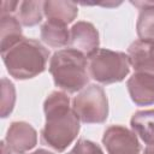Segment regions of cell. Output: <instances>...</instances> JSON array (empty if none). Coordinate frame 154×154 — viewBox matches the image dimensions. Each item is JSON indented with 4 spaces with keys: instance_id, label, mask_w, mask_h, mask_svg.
<instances>
[{
    "instance_id": "cell-1",
    "label": "cell",
    "mask_w": 154,
    "mask_h": 154,
    "mask_svg": "<svg viewBox=\"0 0 154 154\" xmlns=\"http://www.w3.org/2000/svg\"><path fill=\"white\" fill-rule=\"evenodd\" d=\"M43 112L46 122L40 134L41 143L61 153L76 140L81 120L70 105L69 95L64 91H52L43 102Z\"/></svg>"
},
{
    "instance_id": "cell-2",
    "label": "cell",
    "mask_w": 154,
    "mask_h": 154,
    "mask_svg": "<svg viewBox=\"0 0 154 154\" xmlns=\"http://www.w3.org/2000/svg\"><path fill=\"white\" fill-rule=\"evenodd\" d=\"M2 61L11 77L30 79L46 70L49 51L37 40L23 37L19 42L1 52Z\"/></svg>"
},
{
    "instance_id": "cell-3",
    "label": "cell",
    "mask_w": 154,
    "mask_h": 154,
    "mask_svg": "<svg viewBox=\"0 0 154 154\" xmlns=\"http://www.w3.org/2000/svg\"><path fill=\"white\" fill-rule=\"evenodd\" d=\"M87 58L78 51L64 48L57 51L49 59V73L55 87L66 93H77L89 83Z\"/></svg>"
},
{
    "instance_id": "cell-4",
    "label": "cell",
    "mask_w": 154,
    "mask_h": 154,
    "mask_svg": "<svg viewBox=\"0 0 154 154\" xmlns=\"http://www.w3.org/2000/svg\"><path fill=\"white\" fill-rule=\"evenodd\" d=\"M89 76L101 84L118 83L130 72L128 54L106 48H100L88 59Z\"/></svg>"
},
{
    "instance_id": "cell-5",
    "label": "cell",
    "mask_w": 154,
    "mask_h": 154,
    "mask_svg": "<svg viewBox=\"0 0 154 154\" xmlns=\"http://www.w3.org/2000/svg\"><path fill=\"white\" fill-rule=\"evenodd\" d=\"M72 109L84 124H102L108 117V99L102 87L89 84L72 100Z\"/></svg>"
},
{
    "instance_id": "cell-6",
    "label": "cell",
    "mask_w": 154,
    "mask_h": 154,
    "mask_svg": "<svg viewBox=\"0 0 154 154\" xmlns=\"http://www.w3.org/2000/svg\"><path fill=\"white\" fill-rule=\"evenodd\" d=\"M129 77L126 88L132 102L137 106H149L154 103V61L144 63L134 69Z\"/></svg>"
},
{
    "instance_id": "cell-7",
    "label": "cell",
    "mask_w": 154,
    "mask_h": 154,
    "mask_svg": "<svg viewBox=\"0 0 154 154\" xmlns=\"http://www.w3.org/2000/svg\"><path fill=\"white\" fill-rule=\"evenodd\" d=\"M102 144L108 154H140L141 150L137 135L123 125H109L106 128Z\"/></svg>"
},
{
    "instance_id": "cell-8",
    "label": "cell",
    "mask_w": 154,
    "mask_h": 154,
    "mask_svg": "<svg viewBox=\"0 0 154 154\" xmlns=\"http://www.w3.org/2000/svg\"><path fill=\"white\" fill-rule=\"evenodd\" d=\"M99 31L90 22L79 20L70 29L69 48L81 52L85 58H90L100 48Z\"/></svg>"
},
{
    "instance_id": "cell-9",
    "label": "cell",
    "mask_w": 154,
    "mask_h": 154,
    "mask_svg": "<svg viewBox=\"0 0 154 154\" xmlns=\"http://www.w3.org/2000/svg\"><path fill=\"white\" fill-rule=\"evenodd\" d=\"M4 141L12 152L24 154L36 146L37 132L26 122H12Z\"/></svg>"
},
{
    "instance_id": "cell-10",
    "label": "cell",
    "mask_w": 154,
    "mask_h": 154,
    "mask_svg": "<svg viewBox=\"0 0 154 154\" xmlns=\"http://www.w3.org/2000/svg\"><path fill=\"white\" fill-rule=\"evenodd\" d=\"M43 14L47 17V20H55L67 25L76 19L78 7L72 1L47 0L43 1Z\"/></svg>"
},
{
    "instance_id": "cell-11",
    "label": "cell",
    "mask_w": 154,
    "mask_h": 154,
    "mask_svg": "<svg viewBox=\"0 0 154 154\" xmlns=\"http://www.w3.org/2000/svg\"><path fill=\"white\" fill-rule=\"evenodd\" d=\"M138 7L140 13L136 22V32L140 40L154 41V1H131Z\"/></svg>"
},
{
    "instance_id": "cell-12",
    "label": "cell",
    "mask_w": 154,
    "mask_h": 154,
    "mask_svg": "<svg viewBox=\"0 0 154 154\" xmlns=\"http://www.w3.org/2000/svg\"><path fill=\"white\" fill-rule=\"evenodd\" d=\"M20 22L14 14H0V51L5 52L24 36L22 32Z\"/></svg>"
},
{
    "instance_id": "cell-13",
    "label": "cell",
    "mask_w": 154,
    "mask_h": 154,
    "mask_svg": "<svg viewBox=\"0 0 154 154\" xmlns=\"http://www.w3.org/2000/svg\"><path fill=\"white\" fill-rule=\"evenodd\" d=\"M41 40L49 47L60 48L70 42V30L66 24L55 22V20H46L40 29Z\"/></svg>"
},
{
    "instance_id": "cell-14",
    "label": "cell",
    "mask_w": 154,
    "mask_h": 154,
    "mask_svg": "<svg viewBox=\"0 0 154 154\" xmlns=\"http://www.w3.org/2000/svg\"><path fill=\"white\" fill-rule=\"evenodd\" d=\"M132 131L148 146L154 144V109L137 111L130 119Z\"/></svg>"
},
{
    "instance_id": "cell-15",
    "label": "cell",
    "mask_w": 154,
    "mask_h": 154,
    "mask_svg": "<svg viewBox=\"0 0 154 154\" xmlns=\"http://www.w3.org/2000/svg\"><path fill=\"white\" fill-rule=\"evenodd\" d=\"M16 17L24 26H34L41 23L43 17V1H19Z\"/></svg>"
},
{
    "instance_id": "cell-16",
    "label": "cell",
    "mask_w": 154,
    "mask_h": 154,
    "mask_svg": "<svg viewBox=\"0 0 154 154\" xmlns=\"http://www.w3.org/2000/svg\"><path fill=\"white\" fill-rule=\"evenodd\" d=\"M16 103V88L14 84L2 77L1 78V99H0V114L1 118H7L14 107Z\"/></svg>"
},
{
    "instance_id": "cell-17",
    "label": "cell",
    "mask_w": 154,
    "mask_h": 154,
    "mask_svg": "<svg viewBox=\"0 0 154 154\" xmlns=\"http://www.w3.org/2000/svg\"><path fill=\"white\" fill-rule=\"evenodd\" d=\"M67 154H105V153L97 143L85 138H79Z\"/></svg>"
},
{
    "instance_id": "cell-18",
    "label": "cell",
    "mask_w": 154,
    "mask_h": 154,
    "mask_svg": "<svg viewBox=\"0 0 154 154\" xmlns=\"http://www.w3.org/2000/svg\"><path fill=\"white\" fill-rule=\"evenodd\" d=\"M19 1H2L0 14H13L17 12Z\"/></svg>"
},
{
    "instance_id": "cell-19",
    "label": "cell",
    "mask_w": 154,
    "mask_h": 154,
    "mask_svg": "<svg viewBox=\"0 0 154 154\" xmlns=\"http://www.w3.org/2000/svg\"><path fill=\"white\" fill-rule=\"evenodd\" d=\"M1 154H18V153L12 152V150L7 147V144L5 143V141H1Z\"/></svg>"
},
{
    "instance_id": "cell-20",
    "label": "cell",
    "mask_w": 154,
    "mask_h": 154,
    "mask_svg": "<svg viewBox=\"0 0 154 154\" xmlns=\"http://www.w3.org/2000/svg\"><path fill=\"white\" fill-rule=\"evenodd\" d=\"M142 154H154V144H148Z\"/></svg>"
},
{
    "instance_id": "cell-21",
    "label": "cell",
    "mask_w": 154,
    "mask_h": 154,
    "mask_svg": "<svg viewBox=\"0 0 154 154\" xmlns=\"http://www.w3.org/2000/svg\"><path fill=\"white\" fill-rule=\"evenodd\" d=\"M30 154H54V153H52L49 150H46V149H36L35 152H32Z\"/></svg>"
}]
</instances>
